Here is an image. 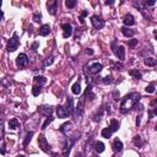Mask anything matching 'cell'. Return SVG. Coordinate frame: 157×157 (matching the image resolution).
<instances>
[{
	"mask_svg": "<svg viewBox=\"0 0 157 157\" xmlns=\"http://www.w3.org/2000/svg\"><path fill=\"white\" fill-rule=\"evenodd\" d=\"M32 136H33V131H31V133H28L26 135V137H25V140H23V147H26L27 145H28V142L31 141V139H32Z\"/></svg>",
	"mask_w": 157,
	"mask_h": 157,
	"instance_id": "obj_31",
	"label": "cell"
},
{
	"mask_svg": "<svg viewBox=\"0 0 157 157\" xmlns=\"http://www.w3.org/2000/svg\"><path fill=\"white\" fill-rule=\"evenodd\" d=\"M153 114L157 115V107H155V109H153Z\"/></svg>",
	"mask_w": 157,
	"mask_h": 157,
	"instance_id": "obj_47",
	"label": "cell"
},
{
	"mask_svg": "<svg viewBox=\"0 0 157 157\" xmlns=\"http://www.w3.org/2000/svg\"><path fill=\"white\" fill-rule=\"evenodd\" d=\"M112 49H113V53L115 54V57L118 59L124 60V58H125V48L123 47V45L117 47V42H113L112 43Z\"/></svg>",
	"mask_w": 157,
	"mask_h": 157,
	"instance_id": "obj_2",
	"label": "cell"
},
{
	"mask_svg": "<svg viewBox=\"0 0 157 157\" xmlns=\"http://www.w3.org/2000/svg\"><path fill=\"white\" fill-rule=\"evenodd\" d=\"M47 9L50 15H55L58 10V1L57 0H49V1H47Z\"/></svg>",
	"mask_w": 157,
	"mask_h": 157,
	"instance_id": "obj_9",
	"label": "cell"
},
{
	"mask_svg": "<svg viewBox=\"0 0 157 157\" xmlns=\"http://www.w3.org/2000/svg\"><path fill=\"white\" fill-rule=\"evenodd\" d=\"M106 4L107 5H112V4H114V1H106Z\"/></svg>",
	"mask_w": 157,
	"mask_h": 157,
	"instance_id": "obj_46",
	"label": "cell"
},
{
	"mask_svg": "<svg viewBox=\"0 0 157 157\" xmlns=\"http://www.w3.org/2000/svg\"><path fill=\"white\" fill-rule=\"evenodd\" d=\"M68 110H69V112H70V114H72L74 113V109H75V108H74V99L71 98V97H69L68 98Z\"/></svg>",
	"mask_w": 157,
	"mask_h": 157,
	"instance_id": "obj_29",
	"label": "cell"
},
{
	"mask_svg": "<svg viewBox=\"0 0 157 157\" xmlns=\"http://www.w3.org/2000/svg\"><path fill=\"white\" fill-rule=\"evenodd\" d=\"M103 113H104V109H103V108H99L97 112H96V114L93 115V120H95V122H99L101 119L103 118Z\"/></svg>",
	"mask_w": 157,
	"mask_h": 157,
	"instance_id": "obj_21",
	"label": "cell"
},
{
	"mask_svg": "<svg viewBox=\"0 0 157 157\" xmlns=\"http://www.w3.org/2000/svg\"><path fill=\"white\" fill-rule=\"evenodd\" d=\"M27 64H28V57H27L25 53L18 54L16 58V66L21 69V68H26Z\"/></svg>",
	"mask_w": 157,
	"mask_h": 157,
	"instance_id": "obj_5",
	"label": "cell"
},
{
	"mask_svg": "<svg viewBox=\"0 0 157 157\" xmlns=\"http://www.w3.org/2000/svg\"><path fill=\"white\" fill-rule=\"evenodd\" d=\"M38 112L45 117H52L53 112H54V108L52 106H41L38 108Z\"/></svg>",
	"mask_w": 157,
	"mask_h": 157,
	"instance_id": "obj_10",
	"label": "cell"
},
{
	"mask_svg": "<svg viewBox=\"0 0 157 157\" xmlns=\"http://www.w3.org/2000/svg\"><path fill=\"white\" fill-rule=\"evenodd\" d=\"M86 53H87L88 55H92V54H93V50H92V49H90V48H88V49H86Z\"/></svg>",
	"mask_w": 157,
	"mask_h": 157,
	"instance_id": "obj_43",
	"label": "cell"
},
{
	"mask_svg": "<svg viewBox=\"0 0 157 157\" xmlns=\"http://www.w3.org/2000/svg\"><path fill=\"white\" fill-rule=\"evenodd\" d=\"M119 97H120V95H119V92L115 90V91H113V99L114 101H118L119 99Z\"/></svg>",
	"mask_w": 157,
	"mask_h": 157,
	"instance_id": "obj_40",
	"label": "cell"
},
{
	"mask_svg": "<svg viewBox=\"0 0 157 157\" xmlns=\"http://www.w3.org/2000/svg\"><path fill=\"white\" fill-rule=\"evenodd\" d=\"M129 74L135 79V80H140L141 79V76H142V74L140 72V71H137V70H130L129 71Z\"/></svg>",
	"mask_w": 157,
	"mask_h": 157,
	"instance_id": "obj_28",
	"label": "cell"
},
{
	"mask_svg": "<svg viewBox=\"0 0 157 157\" xmlns=\"http://www.w3.org/2000/svg\"><path fill=\"white\" fill-rule=\"evenodd\" d=\"M104 149H106V146H104V144H103V142L97 141V142L95 144V150H96V152H97V153H102V152L104 151Z\"/></svg>",
	"mask_w": 157,
	"mask_h": 157,
	"instance_id": "obj_20",
	"label": "cell"
},
{
	"mask_svg": "<svg viewBox=\"0 0 157 157\" xmlns=\"http://www.w3.org/2000/svg\"><path fill=\"white\" fill-rule=\"evenodd\" d=\"M52 120H53V118H52V117H48V118H47V120H45V123L42 125V129H45V128H47V126H48V124H49Z\"/></svg>",
	"mask_w": 157,
	"mask_h": 157,
	"instance_id": "obj_39",
	"label": "cell"
},
{
	"mask_svg": "<svg viewBox=\"0 0 157 157\" xmlns=\"http://www.w3.org/2000/svg\"><path fill=\"white\" fill-rule=\"evenodd\" d=\"M155 130H157V124H156V126H155Z\"/></svg>",
	"mask_w": 157,
	"mask_h": 157,
	"instance_id": "obj_51",
	"label": "cell"
},
{
	"mask_svg": "<svg viewBox=\"0 0 157 157\" xmlns=\"http://www.w3.org/2000/svg\"><path fill=\"white\" fill-rule=\"evenodd\" d=\"M112 157H117V156H115V155H114V156H112Z\"/></svg>",
	"mask_w": 157,
	"mask_h": 157,
	"instance_id": "obj_52",
	"label": "cell"
},
{
	"mask_svg": "<svg viewBox=\"0 0 157 157\" xmlns=\"http://www.w3.org/2000/svg\"><path fill=\"white\" fill-rule=\"evenodd\" d=\"M71 91L74 95H80L81 93V86H80V82H76V84H74L72 87H71Z\"/></svg>",
	"mask_w": 157,
	"mask_h": 157,
	"instance_id": "obj_26",
	"label": "cell"
},
{
	"mask_svg": "<svg viewBox=\"0 0 157 157\" xmlns=\"http://www.w3.org/2000/svg\"><path fill=\"white\" fill-rule=\"evenodd\" d=\"M112 147H113V151L114 152H120L123 150V142L119 139H114L113 144H112Z\"/></svg>",
	"mask_w": 157,
	"mask_h": 157,
	"instance_id": "obj_15",
	"label": "cell"
},
{
	"mask_svg": "<svg viewBox=\"0 0 157 157\" xmlns=\"http://www.w3.org/2000/svg\"><path fill=\"white\" fill-rule=\"evenodd\" d=\"M38 145H39V149L42 151H44V152H49L50 151V145L48 144L47 139H45L44 135H42V134L38 137Z\"/></svg>",
	"mask_w": 157,
	"mask_h": 157,
	"instance_id": "obj_7",
	"label": "cell"
},
{
	"mask_svg": "<svg viewBox=\"0 0 157 157\" xmlns=\"http://www.w3.org/2000/svg\"><path fill=\"white\" fill-rule=\"evenodd\" d=\"M133 142H134V145H135L136 147H141V146L144 145V141H142V139H141L140 135H136L134 139H133Z\"/></svg>",
	"mask_w": 157,
	"mask_h": 157,
	"instance_id": "obj_25",
	"label": "cell"
},
{
	"mask_svg": "<svg viewBox=\"0 0 157 157\" xmlns=\"http://www.w3.org/2000/svg\"><path fill=\"white\" fill-rule=\"evenodd\" d=\"M1 155H5V144H3L1 146Z\"/></svg>",
	"mask_w": 157,
	"mask_h": 157,
	"instance_id": "obj_45",
	"label": "cell"
},
{
	"mask_svg": "<svg viewBox=\"0 0 157 157\" xmlns=\"http://www.w3.org/2000/svg\"><path fill=\"white\" fill-rule=\"evenodd\" d=\"M18 45H20V41H18V37H17V33H14V36L10 38V41H9L7 43V50L9 52H15Z\"/></svg>",
	"mask_w": 157,
	"mask_h": 157,
	"instance_id": "obj_3",
	"label": "cell"
},
{
	"mask_svg": "<svg viewBox=\"0 0 157 157\" xmlns=\"http://www.w3.org/2000/svg\"><path fill=\"white\" fill-rule=\"evenodd\" d=\"M144 63H145V65H147V66H155L156 65V59H153V58H146L144 60Z\"/></svg>",
	"mask_w": 157,
	"mask_h": 157,
	"instance_id": "obj_30",
	"label": "cell"
},
{
	"mask_svg": "<svg viewBox=\"0 0 157 157\" xmlns=\"http://www.w3.org/2000/svg\"><path fill=\"white\" fill-rule=\"evenodd\" d=\"M123 22H124V25H125L126 27L133 26V25L135 23V18H134V16H133V15L128 14V15H125V16L123 17Z\"/></svg>",
	"mask_w": 157,
	"mask_h": 157,
	"instance_id": "obj_14",
	"label": "cell"
},
{
	"mask_svg": "<svg viewBox=\"0 0 157 157\" xmlns=\"http://www.w3.org/2000/svg\"><path fill=\"white\" fill-rule=\"evenodd\" d=\"M38 32H39V36H43V37L48 36L50 33V26L49 25H43V26H41Z\"/></svg>",
	"mask_w": 157,
	"mask_h": 157,
	"instance_id": "obj_17",
	"label": "cell"
},
{
	"mask_svg": "<svg viewBox=\"0 0 157 157\" xmlns=\"http://www.w3.org/2000/svg\"><path fill=\"white\" fill-rule=\"evenodd\" d=\"M84 97H85V98L90 97V101H93V99H95L96 95L93 93V91H92V86H91V85H87V88H86V91H85V96H84Z\"/></svg>",
	"mask_w": 157,
	"mask_h": 157,
	"instance_id": "obj_18",
	"label": "cell"
},
{
	"mask_svg": "<svg viewBox=\"0 0 157 157\" xmlns=\"http://www.w3.org/2000/svg\"><path fill=\"white\" fill-rule=\"evenodd\" d=\"M103 66L101 63H92L91 65L88 66V72L91 74V75H97V74H99L101 71H102Z\"/></svg>",
	"mask_w": 157,
	"mask_h": 157,
	"instance_id": "obj_8",
	"label": "cell"
},
{
	"mask_svg": "<svg viewBox=\"0 0 157 157\" xmlns=\"http://www.w3.org/2000/svg\"><path fill=\"white\" fill-rule=\"evenodd\" d=\"M141 96L139 92H130V93H128L120 102V112L122 113H126L128 110H130L135 103H137L140 101Z\"/></svg>",
	"mask_w": 157,
	"mask_h": 157,
	"instance_id": "obj_1",
	"label": "cell"
},
{
	"mask_svg": "<svg viewBox=\"0 0 157 157\" xmlns=\"http://www.w3.org/2000/svg\"><path fill=\"white\" fill-rule=\"evenodd\" d=\"M18 126H20V123H18V120L16 118L10 119V122H9V128L12 129V130H15V129H17Z\"/></svg>",
	"mask_w": 157,
	"mask_h": 157,
	"instance_id": "obj_22",
	"label": "cell"
},
{
	"mask_svg": "<svg viewBox=\"0 0 157 157\" xmlns=\"http://www.w3.org/2000/svg\"><path fill=\"white\" fill-rule=\"evenodd\" d=\"M112 64V66H113V69H117V70H123V64H120V63H114V61H112L110 63Z\"/></svg>",
	"mask_w": 157,
	"mask_h": 157,
	"instance_id": "obj_34",
	"label": "cell"
},
{
	"mask_svg": "<svg viewBox=\"0 0 157 157\" xmlns=\"http://www.w3.org/2000/svg\"><path fill=\"white\" fill-rule=\"evenodd\" d=\"M16 157H26V156H25V155H17Z\"/></svg>",
	"mask_w": 157,
	"mask_h": 157,
	"instance_id": "obj_50",
	"label": "cell"
},
{
	"mask_svg": "<svg viewBox=\"0 0 157 157\" xmlns=\"http://www.w3.org/2000/svg\"><path fill=\"white\" fill-rule=\"evenodd\" d=\"M41 18H42V15H41V14H34V15H33V21H34V22H39Z\"/></svg>",
	"mask_w": 157,
	"mask_h": 157,
	"instance_id": "obj_38",
	"label": "cell"
},
{
	"mask_svg": "<svg viewBox=\"0 0 157 157\" xmlns=\"http://www.w3.org/2000/svg\"><path fill=\"white\" fill-rule=\"evenodd\" d=\"M76 0H66L65 1V5L69 7V9H72V7H75L76 6Z\"/></svg>",
	"mask_w": 157,
	"mask_h": 157,
	"instance_id": "obj_32",
	"label": "cell"
},
{
	"mask_svg": "<svg viewBox=\"0 0 157 157\" xmlns=\"http://www.w3.org/2000/svg\"><path fill=\"white\" fill-rule=\"evenodd\" d=\"M52 63H53V58L50 57V58H48V60H45V61H44V65H45V66H48V65H50Z\"/></svg>",
	"mask_w": 157,
	"mask_h": 157,
	"instance_id": "obj_41",
	"label": "cell"
},
{
	"mask_svg": "<svg viewBox=\"0 0 157 157\" xmlns=\"http://www.w3.org/2000/svg\"><path fill=\"white\" fill-rule=\"evenodd\" d=\"M103 84H106V85H109V84H112L113 82V79H112V76H106V77H103Z\"/></svg>",
	"mask_w": 157,
	"mask_h": 157,
	"instance_id": "obj_35",
	"label": "cell"
},
{
	"mask_svg": "<svg viewBox=\"0 0 157 157\" xmlns=\"http://www.w3.org/2000/svg\"><path fill=\"white\" fill-rule=\"evenodd\" d=\"M72 130V123H70V122H68V123H65V124H63L61 126H60V131L63 133V134H65V135H69V133Z\"/></svg>",
	"mask_w": 157,
	"mask_h": 157,
	"instance_id": "obj_16",
	"label": "cell"
},
{
	"mask_svg": "<svg viewBox=\"0 0 157 157\" xmlns=\"http://www.w3.org/2000/svg\"><path fill=\"white\" fill-rule=\"evenodd\" d=\"M91 22H92V26H93L95 28H97V30H101V28H103V27H104V20L102 17L97 16V15L91 17Z\"/></svg>",
	"mask_w": 157,
	"mask_h": 157,
	"instance_id": "obj_6",
	"label": "cell"
},
{
	"mask_svg": "<svg viewBox=\"0 0 157 157\" xmlns=\"http://www.w3.org/2000/svg\"><path fill=\"white\" fill-rule=\"evenodd\" d=\"M155 38H156V41H157V31H155Z\"/></svg>",
	"mask_w": 157,
	"mask_h": 157,
	"instance_id": "obj_49",
	"label": "cell"
},
{
	"mask_svg": "<svg viewBox=\"0 0 157 157\" xmlns=\"http://www.w3.org/2000/svg\"><path fill=\"white\" fill-rule=\"evenodd\" d=\"M119 126H120V124H119V122H118V120H115V119H112V120H110L109 128L113 130V133L118 130V129H119Z\"/></svg>",
	"mask_w": 157,
	"mask_h": 157,
	"instance_id": "obj_24",
	"label": "cell"
},
{
	"mask_svg": "<svg viewBox=\"0 0 157 157\" xmlns=\"http://www.w3.org/2000/svg\"><path fill=\"white\" fill-rule=\"evenodd\" d=\"M57 114L59 118H68L70 115V112L68 110L66 107H64V106H58L57 107Z\"/></svg>",
	"mask_w": 157,
	"mask_h": 157,
	"instance_id": "obj_12",
	"label": "cell"
},
{
	"mask_svg": "<svg viewBox=\"0 0 157 157\" xmlns=\"http://www.w3.org/2000/svg\"><path fill=\"white\" fill-rule=\"evenodd\" d=\"M61 28H63V37H64V38H69V37H71V34H72V26L70 23H63Z\"/></svg>",
	"mask_w": 157,
	"mask_h": 157,
	"instance_id": "obj_11",
	"label": "cell"
},
{
	"mask_svg": "<svg viewBox=\"0 0 157 157\" xmlns=\"http://www.w3.org/2000/svg\"><path fill=\"white\" fill-rule=\"evenodd\" d=\"M87 15H88V12H87L86 10H84V11L81 12V15H80V18H79V20H80V22H81V23H84V18H85V17H86Z\"/></svg>",
	"mask_w": 157,
	"mask_h": 157,
	"instance_id": "obj_36",
	"label": "cell"
},
{
	"mask_svg": "<svg viewBox=\"0 0 157 157\" xmlns=\"http://www.w3.org/2000/svg\"><path fill=\"white\" fill-rule=\"evenodd\" d=\"M101 134H102V136H103V137H106V139H109V137L112 136V134H113V130L108 126V128H104Z\"/></svg>",
	"mask_w": 157,
	"mask_h": 157,
	"instance_id": "obj_23",
	"label": "cell"
},
{
	"mask_svg": "<svg viewBox=\"0 0 157 157\" xmlns=\"http://www.w3.org/2000/svg\"><path fill=\"white\" fill-rule=\"evenodd\" d=\"M151 104H152V106H153V104H157V98H156L155 101H152V103H151Z\"/></svg>",
	"mask_w": 157,
	"mask_h": 157,
	"instance_id": "obj_48",
	"label": "cell"
},
{
	"mask_svg": "<svg viewBox=\"0 0 157 157\" xmlns=\"http://www.w3.org/2000/svg\"><path fill=\"white\" fill-rule=\"evenodd\" d=\"M74 144H75V137H69V139L66 140V142H65V145H64V147H63L61 157H69V153L71 151V147H72Z\"/></svg>",
	"mask_w": 157,
	"mask_h": 157,
	"instance_id": "obj_4",
	"label": "cell"
},
{
	"mask_svg": "<svg viewBox=\"0 0 157 157\" xmlns=\"http://www.w3.org/2000/svg\"><path fill=\"white\" fill-rule=\"evenodd\" d=\"M145 90H146V92H147V93H152V92H155V86L151 84V85H149V86H147Z\"/></svg>",
	"mask_w": 157,
	"mask_h": 157,
	"instance_id": "obj_37",
	"label": "cell"
},
{
	"mask_svg": "<svg viewBox=\"0 0 157 157\" xmlns=\"http://www.w3.org/2000/svg\"><path fill=\"white\" fill-rule=\"evenodd\" d=\"M34 82L37 84V86H38V85L42 86V85H44L45 82H47V79L43 77V76H36L34 77Z\"/></svg>",
	"mask_w": 157,
	"mask_h": 157,
	"instance_id": "obj_27",
	"label": "cell"
},
{
	"mask_svg": "<svg viewBox=\"0 0 157 157\" xmlns=\"http://www.w3.org/2000/svg\"><path fill=\"white\" fill-rule=\"evenodd\" d=\"M84 107H85V97H82L80 99L77 107H76V115H77V118L84 114Z\"/></svg>",
	"mask_w": 157,
	"mask_h": 157,
	"instance_id": "obj_13",
	"label": "cell"
},
{
	"mask_svg": "<svg viewBox=\"0 0 157 157\" xmlns=\"http://www.w3.org/2000/svg\"><path fill=\"white\" fill-rule=\"evenodd\" d=\"M135 44H137V39H131L130 42H129V45H130V47H134Z\"/></svg>",
	"mask_w": 157,
	"mask_h": 157,
	"instance_id": "obj_42",
	"label": "cell"
},
{
	"mask_svg": "<svg viewBox=\"0 0 157 157\" xmlns=\"http://www.w3.org/2000/svg\"><path fill=\"white\" fill-rule=\"evenodd\" d=\"M41 91H42L41 86H34V87L32 88V95H33V96H38V95L41 93Z\"/></svg>",
	"mask_w": 157,
	"mask_h": 157,
	"instance_id": "obj_33",
	"label": "cell"
},
{
	"mask_svg": "<svg viewBox=\"0 0 157 157\" xmlns=\"http://www.w3.org/2000/svg\"><path fill=\"white\" fill-rule=\"evenodd\" d=\"M122 33L125 37H133L135 34V31L131 30V28H129V27H126V26H124V27H122Z\"/></svg>",
	"mask_w": 157,
	"mask_h": 157,
	"instance_id": "obj_19",
	"label": "cell"
},
{
	"mask_svg": "<svg viewBox=\"0 0 157 157\" xmlns=\"http://www.w3.org/2000/svg\"><path fill=\"white\" fill-rule=\"evenodd\" d=\"M37 47H38V43L36 42V43H33V45H32V49H33V50H36V49H37Z\"/></svg>",
	"mask_w": 157,
	"mask_h": 157,
	"instance_id": "obj_44",
	"label": "cell"
}]
</instances>
